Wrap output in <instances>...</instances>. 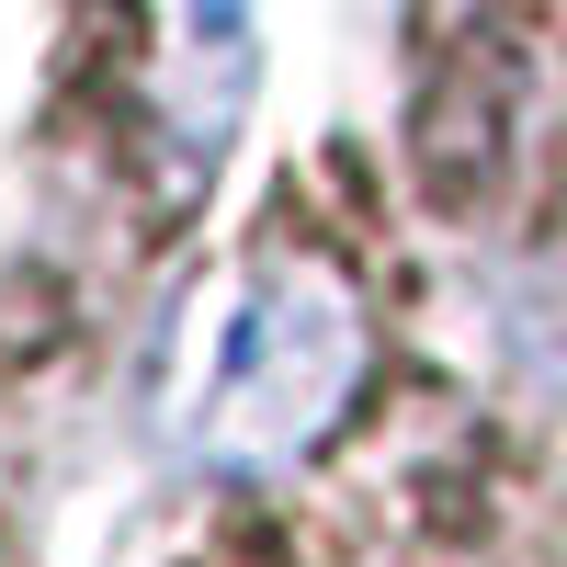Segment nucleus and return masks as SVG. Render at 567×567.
Returning <instances> with one entry per match:
<instances>
[{
  "mask_svg": "<svg viewBox=\"0 0 567 567\" xmlns=\"http://www.w3.org/2000/svg\"><path fill=\"white\" fill-rule=\"evenodd\" d=\"M239 103H250V0H194L171 45V148L216 159Z\"/></svg>",
  "mask_w": 567,
  "mask_h": 567,
  "instance_id": "2",
  "label": "nucleus"
},
{
  "mask_svg": "<svg viewBox=\"0 0 567 567\" xmlns=\"http://www.w3.org/2000/svg\"><path fill=\"white\" fill-rule=\"evenodd\" d=\"M352 398H363V307L329 261L296 250V261H261L216 307L205 352L171 398V443L216 477H272L341 432Z\"/></svg>",
  "mask_w": 567,
  "mask_h": 567,
  "instance_id": "1",
  "label": "nucleus"
}]
</instances>
